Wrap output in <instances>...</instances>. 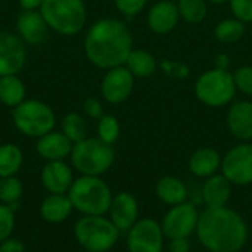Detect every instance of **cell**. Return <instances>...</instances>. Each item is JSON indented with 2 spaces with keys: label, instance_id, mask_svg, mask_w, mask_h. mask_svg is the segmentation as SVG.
Here are the masks:
<instances>
[{
  "label": "cell",
  "instance_id": "obj_9",
  "mask_svg": "<svg viewBox=\"0 0 252 252\" xmlns=\"http://www.w3.org/2000/svg\"><path fill=\"white\" fill-rule=\"evenodd\" d=\"M221 174L236 186L252 183V143L233 146L221 159Z\"/></svg>",
  "mask_w": 252,
  "mask_h": 252
},
{
  "label": "cell",
  "instance_id": "obj_3",
  "mask_svg": "<svg viewBox=\"0 0 252 252\" xmlns=\"http://www.w3.org/2000/svg\"><path fill=\"white\" fill-rule=\"evenodd\" d=\"M68 198L72 208L84 216H103L109 211L112 192L109 186L97 176H81L74 180Z\"/></svg>",
  "mask_w": 252,
  "mask_h": 252
},
{
  "label": "cell",
  "instance_id": "obj_17",
  "mask_svg": "<svg viewBox=\"0 0 252 252\" xmlns=\"http://www.w3.org/2000/svg\"><path fill=\"white\" fill-rule=\"evenodd\" d=\"M226 124L229 131L242 142L252 140V102L238 100L230 105Z\"/></svg>",
  "mask_w": 252,
  "mask_h": 252
},
{
  "label": "cell",
  "instance_id": "obj_24",
  "mask_svg": "<svg viewBox=\"0 0 252 252\" xmlns=\"http://www.w3.org/2000/svg\"><path fill=\"white\" fill-rule=\"evenodd\" d=\"M157 196L167 205H179L186 202L188 199V189L185 183L177 177H162L157 183Z\"/></svg>",
  "mask_w": 252,
  "mask_h": 252
},
{
  "label": "cell",
  "instance_id": "obj_2",
  "mask_svg": "<svg viewBox=\"0 0 252 252\" xmlns=\"http://www.w3.org/2000/svg\"><path fill=\"white\" fill-rule=\"evenodd\" d=\"M196 236L210 252H239L248 241V226L232 208L207 207L199 214Z\"/></svg>",
  "mask_w": 252,
  "mask_h": 252
},
{
  "label": "cell",
  "instance_id": "obj_41",
  "mask_svg": "<svg viewBox=\"0 0 252 252\" xmlns=\"http://www.w3.org/2000/svg\"><path fill=\"white\" fill-rule=\"evenodd\" d=\"M22 10H38L43 0H18Z\"/></svg>",
  "mask_w": 252,
  "mask_h": 252
},
{
  "label": "cell",
  "instance_id": "obj_40",
  "mask_svg": "<svg viewBox=\"0 0 252 252\" xmlns=\"http://www.w3.org/2000/svg\"><path fill=\"white\" fill-rule=\"evenodd\" d=\"M229 66H230V58L227 53H217L214 56V68L229 69Z\"/></svg>",
  "mask_w": 252,
  "mask_h": 252
},
{
  "label": "cell",
  "instance_id": "obj_23",
  "mask_svg": "<svg viewBox=\"0 0 252 252\" xmlns=\"http://www.w3.org/2000/svg\"><path fill=\"white\" fill-rule=\"evenodd\" d=\"M127 69L137 78H148L154 75L159 66L157 58L143 49H133L126 61Z\"/></svg>",
  "mask_w": 252,
  "mask_h": 252
},
{
  "label": "cell",
  "instance_id": "obj_30",
  "mask_svg": "<svg viewBox=\"0 0 252 252\" xmlns=\"http://www.w3.org/2000/svg\"><path fill=\"white\" fill-rule=\"evenodd\" d=\"M21 196H22V183L15 176L0 179V201L4 205L10 207L15 211L18 208Z\"/></svg>",
  "mask_w": 252,
  "mask_h": 252
},
{
  "label": "cell",
  "instance_id": "obj_26",
  "mask_svg": "<svg viewBox=\"0 0 252 252\" xmlns=\"http://www.w3.org/2000/svg\"><path fill=\"white\" fill-rule=\"evenodd\" d=\"M24 161L22 151L13 143L0 145V179L15 176Z\"/></svg>",
  "mask_w": 252,
  "mask_h": 252
},
{
  "label": "cell",
  "instance_id": "obj_22",
  "mask_svg": "<svg viewBox=\"0 0 252 252\" xmlns=\"http://www.w3.org/2000/svg\"><path fill=\"white\" fill-rule=\"evenodd\" d=\"M72 211V204L68 195H56L50 193L40 207L41 217L49 223H62L65 221Z\"/></svg>",
  "mask_w": 252,
  "mask_h": 252
},
{
  "label": "cell",
  "instance_id": "obj_7",
  "mask_svg": "<svg viewBox=\"0 0 252 252\" xmlns=\"http://www.w3.org/2000/svg\"><path fill=\"white\" fill-rule=\"evenodd\" d=\"M120 230L103 216H84L75 223L74 235L77 242L92 252L109 251L120 238Z\"/></svg>",
  "mask_w": 252,
  "mask_h": 252
},
{
  "label": "cell",
  "instance_id": "obj_5",
  "mask_svg": "<svg viewBox=\"0 0 252 252\" xmlns=\"http://www.w3.org/2000/svg\"><path fill=\"white\" fill-rule=\"evenodd\" d=\"M71 162L81 176H102L106 173L115 159L112 145L102 142L99 137H86L74 143L71 152Z\"/></svg>",
  "mask_w": 252,
  "mask_h": 252
},
{
  "label": "cell",
  "instance_id": "obj_45",
  "mask_svg": "<svg viewBox=\"0 0 252 252\" xmlns=\"http://www.w3.org/2000/svg\"><path fill=\"white\" fill-rule=\"evenodd\" d=\"M84 252H92V251H84Z\"/></svg>",
  "mask_w": 252,
  "mask_h": 252
},
{
  "label": "cell",
  "instance_id": "obj_33",
  "mask_svg": "<svg viewBox=\"0 0 252 252\" xmlns=\"http://www.w3.org/2000/svg\"><path fill=\"white\" fill-rule=\"evenodd\" d=\"M233 78H235L236 90H239L248 97H252V65L239 66L235 71Z\"/></svg>",
  "mask_w": 252,
  "mask_h": 252
},
{
  "label": "cell",
  "instance_id": "obj_18",
  "mask_svg": "<svg viewBox=\"0 0 252 252\" xmlns=\"http://www.w3.org/2000/svg\"><path fill=\"white\" fill-rule=\"evenodd\" d=\"M72 182V171L63 161H47L41 170V183L50 193L66 195Z\"/></svg>",
  "mask_w": 252,
  "mask_h": 252
},
{
  "label": "cell",
  "instance_id": "obj_1",
  "mask_svg": "<svg viewBox=\"0 0 252 252\" xmlns=\"http://www.w3.org/2000/svg\"><path fill=\"white\" fill-rule=\"evenodd\" d=\"M133 50V35L126 22L117 18H102L87 31L84 53L87 59L100 69L126 65Z\"/></svg>",
  "mask_w": 252,
  "mask_h": 252
},
{
  "label": "cell",
  "instance_id": "obj_10",
  "mask_svg": "<svg viewBox=\"0 0 252 252\" xmlns=\"http://www.w3.org/2000/svg\"><path fill=\"white\" fill-rule=\"evenodd\" d=\"M198 220L199 213L196 207L190 202H183L170 208L161 221V229L164 236L170 241L189 238L193 232H196Z\"/></svg>",
  "mask_w": 252,
  "mask_h": 252
},
{
  "label": "cell",
  "instance_id": "obj_16",
  "mask_svg": "<svg viewBox=\"0 0 252 252\" xmlns=\"http://www.w3.org/2000/svg\"><path fill=\"white\" fill-rule=\"evenodd\" d=\"M146 19H148V27L152 32L159 34V35L171 32L180 21L176 1H171V0L157 1L148 10Z\"/></svg>",
  "mask_w": 252,
  "mask_h": 252
},
{
  "label": "cell",
  "instance_id": "obj_42",
  "mask_svg": "<svg viewBox=\"0 0 252 252\" xmlns=\"http://www.w3.org/2000/svg\"><path fill=\"white\" fill-rule=\"evenodd\" d=\"M207 1L214 3V4H223V3H226V1H229V0H207Z\"/></svg>",
  "mask_w": 252,
  "mask_h": 252
},
{
  "label": "cell",
  "instance_id": "obj_32",
  "mask_svg": "<svg viewBox=\"0 0 252 252\" xmlns=\"http://www.w3.org/2000/svg\"><path fill=\"white\" fill-rule=\"evenodd\" d=\"M159 68L167 77L174 78V80H186L190 74L189 66L183 62H179V61L164 59L159 62Z\"/></svg>",
  "mask_w": 252,
  "mask_h": 252
},
{
  "label": "cell",
  "instance_id": "obj_38",
  "mask_svg": "<svg viewBox=\"0 0 252 252\" xmlns=\"http://www.w3.org/2000/svg\"><path fill=\"white\" fill-rule=\"evenodd\" d=\"M0 252H24V245L18 239H6L0 242Z\"/></svg>",
  "mask_w": 252,
  "mask_h": 252
},
{
  "label": "cell",
  "instance_id": "obj_43",
  "mask_svg": "<svg viewBox=\"0 0 252 252\" xmlns=\"http://www.w3.org/2000/svg\"><path fill=\"white\" fill-rule=\"evenodd\" d=\"M171 1H177V0H171Z\"/></svg>",
  "mask_w": 252,
  "mask_h": 252
},
{
  "label": "cell",
  "instance_id": "obj_13",
  "mask_svg": "<svg viewBox=\"0 0 252 252\" xmlns=\"http://www.w3.org/2000/svg\"><path fill=\"white\" fill-rule=\"evenodd\" d=\"M27 61V50L19 35L0 31V77L18 75Z\"/></svg>",
  "mask_w": 252,
  "mask_h": 252
},
{
  "label": "cell",
  "instance_id": "obj_20",
  "mask_svg": "<svg viewBox=\"0 0 252 252\" xmlns=\"http://www.w3.org/2000/svg\"><path fill=\"white\" fill-rule=\"evenodd\" d=\"M232 195V183L223 174L208 177L202 186V199L208 208L226 207Z\"/></svg>",
  "mask_w": 252,
  "mask_h": 252
},
{
  "label": "cell",
  "instance_id": "obj_27",
  "mask_svg": "<svg viewBox=\"0 0 252 252\" xmlns=\"http://www.w3.org/2000/svg\"><path fill=\"white\" fill-rule=\"evenodd\" d=\"M245 34V24L239 19L226 18L220 21L214 28V37L223 44H232L239 41Z\"/></svg>",
  "mask_w": 252,
  "mask_h": 252
},
{
  "label": "cell",
  "instance_id": "obj_29",
  "mask_svg": "<svg viewBox=\"0 0 252 252\" xmlns=\"http://www.w3.org/2000/svg\"><path fill=\"white\" fill-rule=\"evenodd\" d=\"M61 128L72 143H78L87 137V123L78 112L66 114L61 123Z\"/></svg>",
  "mask_w": 252,
  "mask_h": 252
},
{
  "label": "cell",
  "instance_id": "obj_39",
  "mask_svg": "<svg viewBox=\"0 0 252 252\" xmlns=\"http://www.w3.org/2000/svg\"><path fill=\"white\" fill-rule=\"evenodd\" d=\"M170 252H189L190 251V244L188 238H179V239H171L170 241Z\"/></svg>",
  "mask_w": 252,
  "mask_h": 252
},
{
  "label": "cell",
  "instance_id": "obj_25",
  "mask_svg": "<svg viewBox=\"0 0 252 252\" xmlns=\"http://www.w3.org/2000/svg\"><path fill=\"white\" fill-rule=\"evenodd\" d=\"M25 100V86L19 75L0 77V102L9 108H16Z\"/></svg>",
  "mask_w": 252,
  "mask_h": 252
},
{
  "label": "cell",
  "instance_id": "obj_21",
  "mask_svg": "<svg viewBox=\"0 0 252 252\" xmlns=\"http://www.w3.org/2000/svg\"><path fill=\"white\" fill-rule=\"evenodd\" d=\"M221 157L213 148H201L195 151L189 158V171L201 179H208L217 174L221 168Z\"/></svg>",
  "mask_w": 252,
  "mask_h": 252
},
{
  "label": "cell",
  "instance_id": "obj_36",
  "mask_svg": "<svg viewBox=\"0 0 252 252\" xmlns=\"http://www.w3.org/2000/svg\"><path fill=\"white\" fill-rule=\"evenodd\" d=\"M114 1H115V7L118 9V12L130 18L140 13L148 3V0H114Z\"/></svg>",
  "mask_w": 252,
  "mask_h": 252
},
{
  "label": "cell",
  "instance_id": "obj_19",
  "mask_svg": "<svg viewBox=\"0 0 252 252\" xmlns=\"http://www.w3.org/2000/svg\"><path fill=\"white\" fill-rule=\"evenodd\" d=\"M74 143L62 131H50L41 137L35 145L37 154L46 161H63L71 155Z\"/></svg>",
  "mask_w": 252,
  "mask_h": 252
},
{
  "label": "cell",
  "instance_id": "obj_35",
  "mask_svg": "<svg viewBox=\"0 0 252 252\" xmlns=\"http://www.w3.org/2000/svg\"><path fill=\"white\" fill-rule=\"evenodd\" d=\"M232 13L244 24L252 22V0H229Z\"/></svg>",
  "mask_w": 252,
  "mask_h": 252
},
{
  "label": "cell",
  "instance_id": "obj_28",
  "mask_svg": "<svg viewBox=\"0 0 252 252\" xmlns=\"http://www.w3.org/2000/svg\"><path fill=\"white\" fill-rule=\"evenodd\" d=\"M179 15L188 24H199L207 18V0H177Z\"/></svg>",
  "mask_w": 252,
  "mask_h": 252
},
{
  "label": "cell",
  "instance_id": "obj_31",
  "mask_svg": "<svg viewBox=\"0 0 252 252\" xmlns=\"http://www.w3.org/2000/svg\"><path fill=\"white\" fill-rule=\"evenodd\" d=\"M97 137L108 143L114 145L120 137V123L114 115H103L100 120H97Z\"/></svg>",
  "mask_w": 252,
  "mask_h": 252
},
{
  "label": "cell",
  "instance_id": "obj_46",
  "mask_svg": "<svg viewBox=\"0 0 252 252\" xmlns=\"http://www.w3.org/2000/svg\"><path fill=\"white\" fill-rule=\"evenodd\" d=\"M162 252H164V251H162ZM165 252H170V251H165Z\"/></svg>",
  "mask_w": 252,
  "mask_h": 252
},
{
  "label": "cell",
  "instance_id": "obj_11",
  "mask_svg": "<svg viewBox=\"0 0 252 252\" xmlns=\"http://www.w3.org/2000/svg\"><path fill=\"white\" fill-rule=\"evenodd\" d=\"M164 238L158 221L154 219H142L128 230L127 248L128 252H162Z\"/></svg>",
  "mask_w": 252,
  "mask_h": 252
},
{
  "label": "cell",
  "instance_id": "obj_34",
  "mask_svg": "<svg viewBox=\"0 0 252 252\" xmlns=\"http://www.w3.org/2000/svg\"><path fill=\"white\" fill-rule=\"evenodd\" d=\"M13 227H15V211L7 205L0 204V242L10 238Z\"/></svg>",
  "mask_w": 252,
  "mask_h": 252
},
{
  "label": "cell",
  "instance_id": "obj_12",
  "mask_svg": "<svg viewBox=\"0 0 252 252\" xmlns=\"http://www.w3.org/2000/svg\"><path fill=\"white\" fill-rule=\"evenodd\" d=\"M134 78L126 65L108 69L100 84L103 99L112 105L126 102L134 90Z\"/></svg>",
  "mask_w": 252,
  "mask_h": 252
},
{
  "label": "cell",
  "instance_id": "obj_14",
  "mask_svg": "<svg viewBox=\"0 0 252 252\" xmlns=\"http://www.w3.org/2000/svg\"><path fill=\"white\" fill-rule=\"evenodd\" d=\"M49 25L40 10H24L16 18V31L28 44H41L49 35Z\"/></svg>",
  "mask_w": 252,
  "mask_h": 252
},
{
  "label": "cell",
  "instance_id": "obj_4",
  "mask_svg": "<svg viewBox=\"0 0 252 252\" xmlns=\"http://www.w3.org/2000/svg\"><path fill=\"white\" fill-rule=\"evenodd\" d=\"M50 30L62 35L78 34L87 21L83 0H43L38 9Z\"/></svg>",
  "mask_w": 252,
  "mask_h": 252
},
{
  "label": "cell",
  "instance_id": "obj_44",
  "mask_svg": "<svg viewBox=\"0 0 252 252\" xmlns=\"http://www.w3.org/2000/svg\"><path fill=\"white\" fill-rule=\"evenodd\" d=\"M250 252H252V248H251V250H250Z\"/></svg>",
  "mask_w": 252,
  "mask_h": 252
},
{
  "label": "cell",
  "instance_id": "obj_8",
  "mask_svg": "<svg viewBox=\"0 0 252 252\" xmlns=\"http://www.w3.org/2000/svg\"><path fill=\"white\" fill-rule=\"evenodd\" d=\"M13 126L28 137H41L55 128L56 117L53 109L37 99L24 100L12 112Z\"/></svg>",
  "mask_w": 252,
  "mask_h": 252
},
{
  "label": "cell",
  "instance_id": "obj_6",
  "mask_svg": "<svg viewBox=\"0 0 252 252\" xmlns=\"http://www.w3.org/2000/svg\"><path fill=\"white\" fill-rule=\"evenodd\" d=\"M236 92L235 78L229 69L211 68L202 72L195 81L196 99L210 108H221L229 105Z\"/></svg>",
  "mask_w": 252,
  "mask_h": 252
},
{
  "label": "cell",
  "instance_id": "obj_15",
  "mask_svg": "<svg viewBox=\"0 0 252 252\" xmlns=\"http://www.w3.org/2000/svg\"><path fill=\"white\" fill-rule=\"evenodd\" d=\"M109 214L111 221L120 232H128L136 224L139 216L136 198L128 192H120L112 198Z\"/></svg>",
  "mask_w": 252,
  "mask_h": 252
},
{
  "label": "cell",
  "instance_id": "obj_37",
  "mask_svg": "<svg viewBox=\"0 0 252 252\" xmlns=\"http://www.w3.org/2000/svg\"><path fill=\"white\" fill-rule=\"evenodd\" d=\"M83 109H84V114L89 118H93V120H100L105 115L103 114V106H102V103L96 97L86 99L84 103H83Z\"/></svg>",
  "mask_w": 252,
  "mask_h": 252
}]
</instances>
